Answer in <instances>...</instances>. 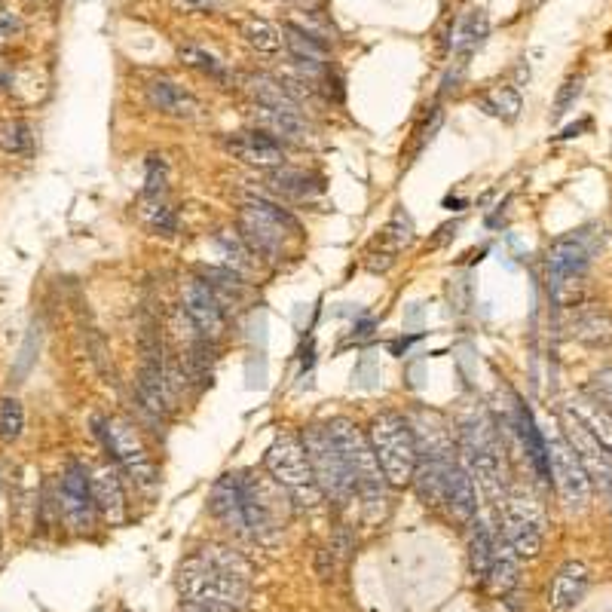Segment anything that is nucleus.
<instances>
[{
	"label": "nucleus",
	"instance_id": "nucleus-7",
	"mask_svg": "<svg viewBox=\"0 0 612 612\" xmlns=\"http://www.w3.org/2000/svg\"><path fill=\"white\" fill-rule=\"evenodd\" d=\"M264 469L279 487H285L303 505H316L322 499V490L316 487V478H313L310 459H306L300 435L279 432L264 453Z\"/></svg>",
	"mask_w": 612,
	"mask_h": 612
},
{
	"label": "nucleus",
	"instance_id": "nucleus-21",
	"mask_svg": "<svg viewBox=\"0 0 612 612\" xmlns=\"http://www.w3.org/2000/svg\"><path fill=\"white\" fill-rule=\"evenodd\" d=\"M585 591H588V567L579 564V560H570V564L557 570V576L548 588V606L554 612H567L585 597Z\"/></svg>",
	"mask_w": 612,
	"mask_h": 612
},
{
	"label": "nucleus",
	"instance_id": "nucleus-32",
	"mask_svg": "<svg viewBox=\"0 0 612 612\" xmlns=\"http://www.w3.org/2000/svg\"><path fill=\"white\" fill-rule=\"evenodd\" d=\"M242 37L251 49H258V53H279V46H282L279 28L270 25L267 19H258V16L242 22Z\"/></svg>",
	"mask_w": 612,
	"mask_h": 612
},
{
	"label": "nucleus",
	"instance_id": "nucleus-29",
	"mask_svg": "<svg viewBox=\"0 0 612 612\" xmlns=\"http://www.w3.org/2000/svg\"><path fill=\"white\" fill-rule=\"evenodd\" d=\"M193 557L199 560V564H206V567L227 573V576H239V579L251 576V567L245 564V557L233 548H224V545H206V548H199Z\"/></svg>",
	"mask_w": 612,
	"mask_h": 612
},
{
	"label": "nucleus",
	"instance_id": "nucleus-8",
	"mask_svg": "<svg viewBox=\"0 0 612 612\" xmlns=\"http://www.w3.org/2000/svg\"><path fill=\"white\" fill-rule=\"evenodd\" d=\"M542 505L524 487H512L499 505V536L518 557H536L542 548Z\"/></svg>",
	"mask_w": 612,
	"mask_h": 612
},
{
	"label": "nucleus",
	"instance_id": "nucleus-37",
	"mask_svg": "<svg viewBox=\"0 0 612 612\" xmlns=\"http://www.w3.org/2000/svg\"><path fill=\"white\" fill-rule=\"evenodd\" d=\"M218 245H221V251H224V258H227V267L230 270H236V273H245L248 267H251V248L242 242V236L239 233H230V230H224V233H218Z\"/></svg>",
	"mask_w": 612,
	"mask_h": 612
},
{
	"label": "nucleus",
	"instance_id": "nucleus-15",
	"mask_svg": "<svg viewBox=\"0 0 612 612\" xmlns=\"http://www.w3.org/2000/svg\"><path fill=\"white\" fill-rule=\"evenodd\" d=\"M209 508L212 515L236 536H248V496H245V478L239 472L233 475H221L212 487L209 496Z\"/></svg>",
	"mask_w": 612,
	"mask_h": 612
},
{
	"label": "nucleus",
	"instance_id": "nucleus-43",
	"mask_svg": "<svg viewBox=\"0 0 612 612\" xmlns=\"http://www.w3.org/2000/svg\"><path fill=\"white\" fill-rule=\"evenodd\" d=\"M178 612H236V609H218V606H199V603H181Z\"/></svg>",
	"mask_w": 612,
	"mask_h": 612
},
{
	"label": "nucleus",
	"instance_id": "nucleus-11",
	"mask_svg": "<svg viewBox=\"0 0 612 612\" xmlns=\"http://www.w3.org/2000/svg\"><path fill=\"white\" fill-rule=\"evenodd\" d=\"M545 447H548V466H551V481L557 487V496L564 502L567 512H585L591 505V478L585 472V466L579 463L576 450L570 447L564 432L545 435Z\"/></svg>",
	"mask_w": 612,
	"mask_h": 612
},
{
	"label": "nucleus",
	"instance_id": "nucleus-25",
	"mask_svg": "<svg viewBox=\"0 0 612 612\" xmlns=\"http://www.w3.org/2000/svg\"><path fill=\"white\" fill-rule=\"evenodd\" d=\"M411 239H414V221H411V215H407L404 209H395L392 218H389V224H386L383 233H380V258H383V261H380V273L392 267L395 254H398L404 245H411Z\"/></svg>",
	"mask_w": 612,
	"mask_h": 612
},
{
	"label": "nucleus",
	"instance_id": "nucleus-39",
	"mask_svg": "<svg viewBox=\"0 0 612 612\" xmlns=\"http://www.w3.org/2000/svg\"><path fill=\"white\" fill-rule=\"evenodd\" d=\"M582 86H585L582 77L564 80V86H560V92H557V98H554V111H551V120H554V123H560V120L570 114V108L576 105L579 95H582Z\"/></svg>",
	"mask_w": 612,
	"mask_h": 612
},
{
	"label": "nucleus",
	"instance_id": "nucleus-23",
	"mask_svg": "<svg viewBox=\"0 0 612 612\" xmlns=\"http://www.w3.org/2000/svg\"><path fill=\"white\" fill-rule=\"evenodd\" d=\"M254 123H258L261 132L279 141H306V135H310V123L303 120V114H282L254 105Z\"/></svg>",
	"mask_w": 612,
	"mask_h": 612
},
{
	"label": "nucleus",
	"instance_id": "nucleus-35",
	"mask_svg": "<svg viewBox=\"0 0 612 612\" xmlns=\"http://www.w3.org/2000/svg\"><path fill=\"white\" fill-rule=\"evenodd\" d=\"M25 432V407L19 398L13 395H4L0 398V438H4L7 444L19 441Z\"/></svg>",
	"mask_w": 612,
	"mask_h": 612
},
{
	"label": "nucleus",
	"instance_id": "nucleus-33",
	"mask_svg": "<svg viewBox=\"0 0 612 612\" xmlns=\"http://www.w3.org/2000/svg\"><path fill=\"white\" fill-rule=\"evenodd\" d=\"M178 59H181L187 68H196V71L209 74V77H215V80H227V77H230V74H227V65H224L215 53H209L206 46L184 43V46H178Z\"/></svg>",
	"mask_w": 612,
	"mask_h": 612
},
{
	"label": "nucleus",
	"instance_id": "nucleus-38",
	"mask_svg": "<svg viewBox=\"0 0 612 612\" xmlns=\"http://www.w3.org/2000/svg\"><path fill=\"white\" fill-rule=\"evenodd\" d=\"M31 147V129L22 120H0V150L25 153Z\"/></svg>",
	"mask_w": 612,
	"mask_h": 612
},
{
	"label": "nucleus",
	"instance_id": "nucleus-22",
	"mask_svg": "<svg viewBox=\"0 0 612 612\" xmlns=\"http://www.w3.org/2000/svg\"><path fill=\"white\" fill-rule=\"evenodd\" d=\"M242 86L254 98V105L258 108H270V111H282V114H300V101L285 89V83L279 77L248 74V77H242Z\"/></svg>",
	"mask_w": 612,
	"mask_h": 612
},
{
	"label": "nucleus",
	"instance_id": "nucleus-30",
	"mask_svg": "<svg viewBox=\"0 0 612 612\" xmlns=\"http://www.w3.org/2000/svg\"><path fill=\"white\" fill-rule=\"evenodd\" d=\"M141 218L153 233L172 236L178 230V215L175 209L166 202V196H144L141 199Z\"/></svg>",
	"mask_w": 612,
	"mask_h": 612
},
{
	"label": "nucleus",
	"instance_id": "nucleus-3",
	"mask_svg": "<svg viewBox=\"0 0 612 612\" xmlns=\"http://www.w3.org/2000/svg\"><path fill=\"white\" fill-rule=\"evenodd\" d=\"M368 441L374 447V456H377L389 487H404V484L414 481L420 450H417V438H414L411 423H407L401 414H389V411L377 414L371 420Z\"/></svg>",
	"mask_w": 612,
	"mask_h": 612
},
{
	"label": "nucleus",
	"instance_id": "nucleus-41",
	"mask_svg": "<svg viewBox=\"0 0 612 612\" xmlns=\"http://www.w3.org/2000/svg\"><path fill=\"white\" fill-rule=\"evenodd\" d=\"M591 398L612 414V368L594 374V380H591Z\"/></svg>",
	"mask_w": 612,
	"mask_h": 612
},
{
	"label": "nucleus",
	"instance_id": "nucleus-20",
	"mask_svg": "<svg viewBox=\"0 0 612 612\" xmlns=\"http://www.w3.org/2000/svg\"><path fill=\"white\" fill-rule=\"evenodd\" d=\"M487 34H490V19L484 10H469V13L459 16L453 25V34H450V49H453L456 62L466 65L484 46Z\"/></svg>",
	"mask_w": 612,
	"mask_h": 612
},
{
	"label": "nucleus",
	"instance_id": "nucleus-2",
	"mask_svg": "<svg viewBox=\"0 0 612 612\" xmlns=\"http://www.w3.org/2000/svg\"><path fill=\"white\" fill-rule=\"evenodd\" d=\"M459 459L496 508L505 499V450L487 420H469L459 435Z\"/></svg>",
	"mask_w": 612,
	"mask_h": 612
},
{
	"label": "nucleus",
	"instance_id": "nucleus-17",
	"mask_svg": "<svg viewBox=\"0 0 612 612\" xmlns=\"http://www.w3.org/2000/svg\"><path fill=\"white\" fill-rule=\"evenodd\" d=\"M441 505L450 512L453 521L459 524H472L478 515V496H475V481L469 475V469L463 466L459 453L447 463L444 469V493H441Z\"/></svg>",
	"mask_w": 612,
	"mask_h": 612
},
{
	"label": "nucleus",
	"instance_id": "nucleus-27",
	"mask_svg": "<svg viewBox=\"0 0 612 612\" xmlns=\"http://www.w3.org/2000/svg\"><path fill=\"white\" fill-rule=\"evenodd\" d=\"M270 187L282 196H294V199H306V196H316L322 193V178L316 175H306L300 169H270Z\"/></svg>",
	"mask_w": 612,
	"mask_h": 612
},
{
	"label": "nucleus",
	"instance_id": "nucleus-6",
	"mask_svg": "<svg viewBox=\"0 0 612 612\" xmlns=\"http://www.w3.org/2000/svg\"><path fill=\"white\" fill-rule=\"evenodd\" d=\"M591 264V248L582 233L557 239L548 248V294L557 306H576L585 297V276Z\"/></svg>",
	"mask_w": 612,
	"mask_h": 612
},
{
	"label": "nucleus",
	"instance_id": "nucleus-5",
	"mask_svg": "<svg viewBox=\"0 0 612 612\" xmlns=\"http://www.w3.org/2000/svg\"><path fill=\"white\" fill-rule=\"evenodd\" d=\"M178 591L184 603H199V606H218V609H236L242 612L251 588L248 579L218 573L206 564H199L196 557H187L178 573Z\"/></svg>",
	"mask_w": 612,
	"mask_h": 612
},
{
	"label": "nucleus",
	"instance_id": "nucleus-13",
	"mask_svg": "<svg viewBox=\"0 0 612 612\" xmlns=\"http://www.w3.org/2000/svg\"><path fill=\"white\" fill-rule=\"evenodd\" d=\"M181 300H184V313L196 334L202 340H221L227 331V313L218 294L202 282V279H187L181 285Z\"/></svg>",
	"mask_w": 612,
	"mask_h": 612
},
{
	"label": "nucleus",
	"instance_id": "nucleus-45",
	"mask_svg": "<svg viewBox=\"0 0 612 612\" xmlns=\"http://www.w3.org/2000/svg\"><path fill=\"white\" fill-rule=\"evenodd\" d=\"M606 496H609V505H612V487H609V490H606Z\"/></svg>",
	"mask_w": 612,
	"mask_h": 612
},
{
	"label": "nucleus",
	"instance_id": "nucleus-12",
	"mask_svg": "<svg viewBox=\"0 0 612 612\" xmlns=\"http://www.w3.org/2000/svg\"><path fill=\"white\" fill-rule=\"evenodd\" d=\"M560 423H564V435L570 441V447L576 450L579 463L585 466L591 484H600V490L606 493L612 487V456L606 453V447L582 426V420L564 404L560 407Z\"/></svg>",
	"mask_w": 612,
	"mask_h": 612
},
{
	"label": "nucleus",
	"instance_id": "nucleus-26",
	"mask_svg": "<svg viewBox=\"0 0 612 612\" xmlns=\"http://www.w3.org/2000/svg\"><path fill=\"white\" fill-rule=\"evenodd\" d=\"M570 411L582 420V426L606 447V453L612 456V414L606 411V407H600L594 398H573L570 404Z\"/></svg>",
	"mask_w": 612,
	"mask_h": 612
},
{
	"label": "nucleus",
	"instance_id": "nucleus-34",
	"mask_svg": "<svg viewBox=\"0 0 612 612\" xmlns=\"http://www.w3.org/2000/svg\"><path fill=\"white\" fill-rule=\"evenodd\" d=\"M199 279L218 294L221 303H227L230 297H233V300H242V294H245V285H242L239 273L230 270V267H221V270H218V267H209V270H202Z\"/></svg>",
	"mask_w": 612,
	"mask_h": 612
},
{
	"label": "nucleus",
	"instance_id": "nucleus-28",
	"mask_svg": "<svg viewBox=\"0 0 612 612\" xmlns=\"http://www.w3.org/2000/svg\"><path fill=\"white\" fill-rule=\"evenodd\" d=\"M518 554L508 548V542L502 536H496V548H493V564L487 573V585L493 591H508L518 582Z\"/></svg>",
	"mask_w": 612,
	"mask_h": 612
},
{
	"label": "nucleus",
	"instance_id": "nucleus-9",
	"mask_svg": "<svg viewBox=\"0 0 612 612\" xmlns=\"http://www.w3.org/2000/svg\"><path fill=\"white\" fill-rule=\"evenodd\" d=\"M300 441H303L306 459H310V469H313V478L322 496H328L337 505H346L355 496V484L349 478V469L343 463L331 432L325 426H310L300 432Z\"/></svg>",
	"mask_w": 612,
	"mask_h": 612
},
{
	"label": "nucleus",
	"instance_id": "nucleus-4",
	"mask_svg": "<svg viewBox=\"0 0 612 612\" xmlns=\"http://www.w3.org/2000/svg\"><path fill=\"white\" fill-rule=\"evenodd\" d=\"M236 233L251 248V254H261L267 261H276L285 254L288 242L297 239L300 224L279 206H270V202L258 199V202H245L239 209Z\"/></svg>",
	"mask_w": 612,
	"mask_h": 612
},
{
	"label": "nucleus",
	"instance_id": "nucleus-18",
	"mask_svg": "<svg viewBox=\"0 0 612 612\" xmlns=\"http://www.w3.org/2000/svg\"><path fill=\"white\" fill-rule=\"evenodd\" d=\"M89 487H92L98 515L111 527H120L126 521V493H123L120 472L114 466H101L89 475Z\"/></svg>",
	"mask_w": 612,
	"mask_h": 612
},
{
	"label": "nucleus",
	"instance_id": "nucleus-1",
	"mask_svg": "<svg viewBox=\"0 0 612 612\" xmlns=\"http://www.w3.org/2000/svg\"><path fill=\"white\" fill-rule=\"evenodd\" d=\"M325 429L331 432L340 456H343V463L349 469V478L355 484V496H362L368 505H383L386 502V490H389V481L377 463V456H374V447L368 441V435L355 426L352 420L346 417H334L325 423Z\"/></svg>",
	"mask_w": 612,
	"mask_h": 612
},
{
	"label": "nucleus",
	"instance_id": "nucleus-10",
	"mask_svg": "<svg viewBox=\"0 0 612 612\" xmlns=\"http://www.w3.org/2000/svg\"><path fill=\"white\" fill-rule=\"evenodd\" d=\"M98 435H101V441H105L117 469H123L141 490L157 487V466H153V459H150L138 429L129 420H123V417L101 420Z\"/></svg>",
	"mask_w": 612,
	"mask_h": 612
},
{
	"label": "nucleus",
	"instance_id": "nucleus-24",
	"mask_svg": "<svg viewBox=\"0 0 612 612\" xmlns=\"http://www.w3.org/2000/svg\"><path fill=\"white\" fill-rule=\"evenodd\" d=\"M282 43L288 46V53L306 68L310 65L313 71H325V59H328V53H325V46H322V40L316 37V34H310L306 28H297V25H285L282 28Z\"/></svg>",
	"mask_w": 612,
	"mask_h": 612
},
{
	"label": "nucleus",
	"instance_id": "nucleus-16",
	"mask_svg": "<svg viewBox=\"0 0 612 612\" xmlns=\"http://www.w3.org/2000/svg\"><path fill=\"white\" fill-rule=\"evenodd\" d=\"M224 150L230 153L233 160L254 166V169H279L285 166V147L279 138L254 129V132H236L224 138Z\"/></svg>",
	"mask_w": 612,
	"mask_h": 612
},
{
	"label": "nucleus",
	"instance_id": "nucleus-42",
	"mask_svg": "<svg viewBox=\"0 0 612 612\" xmlns=\"http://www.w3.org/2000/svg\"><path fill=\"white\" fill-rule=\"evenodd\" d=\"M224 4V0H172V7L181 13H212Z\"/></svg>",
	"mask_w": 612,
	"mask_h": 612
},
{
	"label": "nucleus",
	"instance_id": "nucleus-14",
	"mask_svg": "<svg viewBox=\"0 0 612 612\" xmlns=\"http://www.w3.org/2000/svg\"><path fill=\"white\" fill-rule=\"evenodd\" d=\"M59 508L68 521V527L74 533H89L95 524V499H92V487H89V472L80 463H68V469L62 472V484H59Z\"/></svg>",
	"mask_w": 612,
	"mask_h": 612
},
{
	"label": "nucleus",
	"instance_id": "nucleus-40",
	"mask_svg": "<svg viewBox=\"0 0 612 612\" xmlns=\"http://www.w3.org/2000/svg\"><path fill=\"white\" fill-rule=\"evenodd\" d=\"M144 196H166V163L160 157H150V163H147Z\"/></svg>",
	"mask_w": 612,
	"mask_h": 612
},
{
	"label": "nucleus",
	"instance_id": "nucleus-44",
	"mask_svg": "<svg viewBox=\"0 0 612 612\" xmlns=\"http://www.w3.org/2000/svg\"><path fill=\"white\" fill-rule=\"evenodd\" d=\"M530 4H533V7H542V4H545V0H530Z\"/></svg>",
	"mask_w": 612,
	"mask_h": 612
},
{
	"label": "nucleus",
	"instance_id": "nucleus-31",
	"mask_svg": "<svg viewBox=\"0 0 612 612\" xmlns=\"http://www.w3.org/2000/svg\"><path fill=\"white\" fill-rule=\"evenodd\" d=\"M481 105H484V111H490L502 123H515L521 117V95L515 86H493L481 98Z\"/></svg>",
	"mask_w": 612,
	"mask_h": 612
},
{
	"label": "nucleus",
	"instance_id": "nucleus-36",
	"mask_svg": "<svg viewBox=\"0 0 612 612\" xmlns=\"http://www.w3.org/2000/svg\"><path fill=\"white\" fill-rule=\"evenodd\" d=\"M573 331H576V337L585 340V343H609V340H612V322H609V316L594 313V310L579 313L576 322H573Z\"/></svg>",
	"mask_w": 612,
	"mask_h": 612
},
{
	"label": "nucleus",
	"instance_id": "nucleus-46",
	"mask_svg": "<svg viewBox=\"0 0 612 612\" xmlns=\"http://www.w3.org/2000/svg\"><path fill=\"white\" fill-rule=\"evenodd\" d=\"M0 499H4V487H0Z\"/></svg>",
	"mask_w": 612,
	"mask_h": 612
},
{
	"label": "nucleus",
	"instance_id": "nucleus-19",
	"mask_svg": "<svg viewBox=\"0 0 612 612\" xmlns=\"http://www.w3.org/2000/svg\"><path fill=\"white\" fill-rule=\"evenodd\" d=\"M147 101H150L153 111H160L166 117H178V120H193L202 111L199 98L172 80H150L147 83Z\"/></svg>",
	"mask_w": 612,
	"mask_h": 612
}]
</instances>
